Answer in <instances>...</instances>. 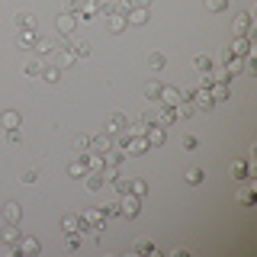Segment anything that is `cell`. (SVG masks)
Wrapping results in <instances>:
<instances>
[{
	"label": "cell",
	"instance_id": "1",
	"mask_svg": "<svg viewBox=\"0 0 257 257\" xmlns=\"http://www.w3.org/2000/svg\"><path fill=\"white\" fill-rule=\"evenodd\" d=\"M142 212V196H135V193H119V215H125V219H135V215Z\"/></svg>",
	"mask_w": 257,
	"mask_h": 257
},
{
	"label": "cell",
	"instance_id": "2",
	"mask_svg": "<svg viewBox=\"0 0 257 257\" xmlns=\"http://www.w3.org/2000/svg\"><path fill=\"white\" fill-rule=\"evenodd\" d=\"M190 103H196V106H193L196 112H212V109H215V100L209 96V90H203V87L190 93Z\"/></svg>",
	"mask_w": 257,
	"mask_h": 257
},
{
	"label": "cell",
	"instance_id": "3",
	"mask_svg": "<svg viewBox=\"0 0 257 257\" xmlns=\"http://www.w3.org/2000/svg\"><path fill=\"white\" fill-rule=\"evenodd\" d=\"M109 148H116V135L112 132H103L96 139H90V151H96V155H106Z\"/></svg>",
	"mask_w": 257,
	"mask_h": 257
},
{
	"label": "cell",
	"instance_id": "4",
	"mask_svg": "<svg viewBox=\"0 0 257 257\" xmlns=\"http://www.w3.org/2000/svg\"><path fill=\"white\" fill-rule=\"evenodd\" d=\"M39 251H42V244H39V241H36V238H26V235H23V238H20V244H13V254H16V257H23V254H29V257H36Z\"/></svg>",
	"mask_w": 257,
	"mask_h": 257
},
{
	"label": "cell",
	"instance_id": "5",
	"mask_svg": "<svg viewBox=\"0 0 257 257\" xmlns=\"http://www.w3.org/2000/svg\"><path fill=\"white\" fill-rule=\"evenodd\" d=\"M125 128H128V116H125V112H112V116L106 119V132L119 135V132H125Z\"/></svg>",
	"mask_w": 257,
	"mask_h": 257
},
{
	"label": "cell",
	"instance_id": "6",
	"mask_svg": "<svg viewBox=\"0 0 257 257\" xmlns=\"http://www.w3.org/2000/svg\"><path fill=\"white\" fill-rule=\"evenodd\" d=\"M225 71H228V77H235L241 71H247V61L241 55H225Z\"/></svg>",
	"mask_w": 257,
	"mask_h": 257
},
{
	"label": "cell",
	"instance_id": "7",
	"mask_svg": "<svg viewBox=\"0 0 257 257\" xmlns=\"http://www.w3.org/2000/svg\"><path fill=\"white\" fill-rule=\"evenodd\" d=\"M145 139H148V145H151V148H161V145L167 142V132H164V125H148Z\"/></svg>",
	"mask_w": 257,
	"mask_h": 257
},
{
	"label": "cell",
	"instance_id": "8",
	"mask_svg": "<svg viewBox=\"0 0 257 257\" xmlns=\"http://www.w3.org/2000/svg\"><path fill=\"white\" fill-rule=\"evenodd\" d=\"M20 238H23V231L20 228H16V222H7V228L4 231H0V241H4V244H20Z\"/></svg>",
	"mask_w": 257,
	"mask_h": 257
},
{
	"label": "cell",
	"instance_id": "9",
	"mask_svg": "<svg viewBox=\"0 0 257 257\" xmlns=\"http://www.w3.org/2000/svg\"><path fill=\"white\" fill-rule=\"evenodd\" d=\"M84 180H87V190H90V193H100L103 183H106V177H103V171H87Z\"/></svg>",
	"mask_w": 257,
	"mask_h": 257
},
{
	"label": "cell",
	"instance_id": "10",
	"mask_svg": "<svg viewBox=\"0 0 257 257\" xmlns=\"http://www.w3.org/2000/svg\"><path fill=\"white\" fill-rule=\"evenodd\" d=\"M209 96H212V100H228V96H231L228 80H215V84L209 87Z\"/></svg>",
	"mask_w": 257,
	"mask_h": 257
},
{
	"label": "cell",
	"instance_id": "11",
	"mask_svg": "<svg viewBox=\"0 0 257 257\" xmlns=\"http://www.w3.org/2000/svg\"><path fill=\"white\" fill-rule=\"evenodd\" d=\"M247 52H251V39H244V36H235V39H231L228 55H241V58H244Z\"/></svg>",
	"mask_w": 257,
	"mask_h": 257
},
{
	"label": "cell",
	"instance_id": "12",
	"mask_svg": "<svg viewBox=\"0 0 257 257\" xmlns=\"http://www.w3.org/2000/svg\"><path fill=\"white\" fill-rule=\"evenodd\" d=\"M125 20H128V26H142V23H148V10H145V7H135V4H132V10L125 13Z\"/></svg>",
	"mask_w": 257,
	"mask_h": 257
},
{
	"label": "cell",
	"instance_id": "13",
	"mask_svg": "<svg viewBox=\"0 0 257 257\" xmlns=\"http://www.w3.org/2000/svg\"><path fill=\"white\" fill-rule=\"evenodd\" d=\"M16 42H20V48H36V42H39V32H36V29H20Z\"/></svg>",
	"mask_w": 257,
	"mask_h": 257
},
{
	"label": "cell",
	"instance_id": "14",
	"mask_svg": "<svg viewBox=\"0 0 257 257\" xmlns=\"http://www.w3.org/2000/svg\"><path fill=\"white\" fill-rule=\"evenodd\" d=\"M158 100L167 103V106H177V103H180V90H177V87H161Z\"/></svg>",
	"mask_w": 257,
	"mask_h": 257
},
{
	"label": "cell",
	"instance_id": "15",
	"mask_svg": "<svg viewBox=\"0 0 257 257\" xmlns=\"http://www.w3.org/2000/svg\"><path fill=\"white\" fill-rule=\"evenodd\" d=\"M0 128H20V112H16V109H4V112H0Z\"/></svg>",
	"mask_w": 257,
	"mask_h": 257
},
{
	"label": "cell",
	"instance_id": "16",
	"mask_svg": "<svg viewBox=\"0 0 257 257\" xmlns=\"http://www.w3.org/2000/svg\"><path fill=\"white\" fill-rule=\"evenodd\" d=\"M106 20H109V32H112V36H119V32L128 29V20L122 13H112V16H106Z\"/></svg>",
	"mask_w": 257,
	"mask_h": 257
},
{
	"label": "cell",
	"instance_id": "17",
	"mask_svg": "<svg viewBox=\"0 0 257 257\" xmlns=\"http://www.w3.org/2000/svg\"><path fill=\"white\" fill-rule=\"evenodd\" d=\"M74 26H77V20H74L71 13H61V16H58V32H61V36H71V32H74Z\"/></svg>",
	"mask_w": 257,
	"mask_h": 257
},
{
	"label": "cell",
	"instance_id": "18",
	"mask_svg": "<svg viewBox=\"0 0 257 257\" xmlns=\"http://www.w3.org/2000/svg\"><path fill=\"white\" fill-rule=\"evenodd\" d=\"M55 55H58V68H68V64H74L77 61V55L74 52H71V45H58V52H55Z\"/></svg>",
	"mask_w": 257,
	"mask_h": 257
},
{
	"label": "cell",
	"instance_id": "19",
	"mask_svg": "<svg viewBox=\"0 0 257 257\" xmlns=\"http://www.w3.org/2000/svg\"><path fill=\"white\" fill-rule=\"evenodd\" d=\"M39 77H42L45 84H58V80H61V68H58V64H48V68H42Z\"/></svg>",
	"mask_w": 257,
	"mask_h": 257
},
{
	"label": "cell",
	"instance_id": "20",
	"mask_svg": "<svg viewBox=\"0 0 257 257\" xmlns=\"http://www.w3.org/2000/svg\"><path fill=\"white\" fill-rule=\"evenodd\" d=\"M171 122H177V112H174V106H161L158 109V125H171Z\"/></svg>",
	"mask_w": 257,
	"mask_h": 257
},
{
	"label": "cell",
	"instance_id": "21",
	"mask_svg": "<svg viewBox=\"0 0 257 257\" xmlns=\"http://www.w3.org/2000/svg\"><path fill=\"white\" fill-rule=\"evenodd\" d=\"M16 26H20V29H36V26H39V20H36L32 13L23 10V13H16Z\"/></svg>",
	"mask_w": 257,
	"mask_h": 257
},
{
	"label": "cell",
	"instance_id": "22",
	"mask_svg": "<svg viewBox=\"0 0 257 257\" xmlns=\"http://www.w3.org/2000/svg\"><path fill=\"white\" fill-rule=\"evenodd\" d=\"M235 32H238V36H247V32H251V13H238Z\"/></svg>",
	"mask_w": 257,
	"mask_h": 257
},
{
	"label": "cell",
	"instance_id": "23",
	"mask_svg": "<svg viewBox=\"0 0 257 257\" xmlns=\"http://www.w3.org/2000/svg\"><path fill=\"white\" fill-rule=\"evenodd\" d=\"M4 219H7V222H20V219H23L20 203H7V206H4Z\"/></svg>",
	"mask_w": 257,
	"mask_h": 257
},
{
	"label": "cell",
	"instance_id": "24",
	"mask_svg": "<svg viewBox=\"0 0 257 257\" xmlns=\"http://www.w3.org/2000/svg\"><path fill=\"white\" fill-rule=\"evenodd\" d=\"M87 171H90V167H87V158H84V155H80L74 164L68 167V174H71V177H87Z\"/></svg>",
	"mask_w": 257,
	"mask_h": 257
},
{
	"label": "cell",
	"instance_id": "25",
	"mask_svg": "<svg viewBox=\"0 0 257 257\" xmlns=\"http://www.w3.org/2000/svg\"><path fill=\"white\" fill-rule=\"evenodd\" d=\"M42 68H45L42 61H39V58H32V61L23 64V74H26V77H39V74H42Z\"/></svg>",
	"mask_w": 257,
	"mask_h": 257
},
{
	"label": "cell",
	"instance_id": "26",
	"mask_svg": "<svg viewBox=\"0 0 257 257\" xmlns=\"http://www.w3.org/2000/svg\"><path fill=\"white\" fill-rule=\"evenodd\" d=\"M71 52H74L77 58H87V55H90V42H87V39H74V42H71Z\"/></svg>",
	"mask_w": 257,
	"mask_h": 257
},
{
	"label": "cell",
	"instance_id": "27",
	"mask_svg": "<svg viewBox=\"0 0 257 257\" xmlns=\"http://www.w3.org/2000/svg\"><path fill=\"white\" fill-rule=\"evenodd\" d=\"M164 64H167L164 52H148V68H151V71H161Z\"/></svg>",
	"mask_w": 257,
	"mask_h": 257
},
{
	"label": "cell",
	"instance_id": "28",
	"mask_svg": "<svg viewBox=\"0 0 257 257\" xmlns=\"http://www.w3.org/2000/svg\"><path fill=\"white\" fill-rule=\"evenodd\" d=\"M71 145H74L77 155H87V151H90V135H74V142H71Z\"/></svg>",
	"mask_w": 257,
	"mask_h": 257
},
{
	"label": "cell",
	"instance_id": "29",
	"mask_svg": "<svg viewBox=\"0 0 257 257\" xmlns=\"http://www.w3.org/2000/svg\"><path fill=\"white\" fill-rule=\"evenodd\" d=\"M142 93H145V100H155L158 103V93H161V84L158 80H148V84L142 87Z\"/></svg>",
	"mask_w": 257,
	"mask_h": 257
},
{
	"label": "cell",
	"instance_id": "30",
	"mask_svg": "<svg viewBox=\"0 0 257 257\" xmlns=\"http://www.w3.org/2000/svg\"><path fill=\"white\" fill-rule=\"evenodd\" d=\"M36 48H39V55H42V58H48V55H55V52H58V45H55V42H48V39H39Z\"/></svg>",
	"mask_w": 257,
	"mask_h": 257
},
{
	"label": "cell",
	"instance_id": "31",
	"mask_svg": "<svg viewBox=\"0 0 257 257\" xmlns=\"http://www.w3.org/2000/svg\"><path fill=\"white\" fill-rule=\"evenodd\" d=\"M174 112H177V119H190V116H193V112H196V109L190 106V100H180V103H177V106H174Z\"/></svg>",
	"mask_w": 257,
	"mask_h": 257
},
{
	"label": "cell",
	"instance_id": "32",
	"mask_svg": "<svg viewBox=\"0 0 257 257\" xmlns=\"http://www.w3.org/2000/svg\"><path fill=\"white\" fill-rule=\"evenodd\" d=\"M128 193H135V196H145V193H148V183H145L142 177H135V180H128Z\"/></svg>",
	"mask_w": 257,
	"mask_h": 257
},
{
	"label": "cell",
	"instance_id": "33",
	"mask_svg": "<svg viewBox=\"0 0 257 257\" xmlns=\"http://www.w3.org/2000/svg\"><path fill=\"white\" fill-rule=\"evenodd\" d=\"M80 16H100V0H84V7H80Z\"/></svg>",
	"mask_w": 257,
	"mask_h": 257
},
{
	"label": "cell",
	"instance_id": "34",
	"mask_svg": "<svg viewBox=\"0 0 257 257\" xmlns=\"http://www.w3.org/2000/svg\"><path fill=\"white\" fill-rule=\"evenodd\" d=\"M203 180H206V171H203V167H193V171L187 174V183H190V187H199Z\"/></svg>",
	"mask_w": 257,
	"mask_h": 257
},
{
	"label": "cell",
	"instance_id": "35",
	"mask_svg": "<svg viewBox=\"0 0 257 257\" xmlns=\"http://www.w3.org/2000/svg\"><path fill=\"white\" fill-rule=\"evenodd\" d=\"M193 64H196V71H212V58H209V55H196V58H193Z\"/></svg>",
	"mask_w": 257,
	"mask_h": 257
},
{
	"label": "cell",
	"instance_id": "36",
	"mask_svg": "<svg viewBox=\"0 0 257 257\" xmlns=\"http://www.w3.org/2000/svg\"><path fill=\"white\" fill-rule=\"evenodd\" d=\"M206 10L222 13V10H228V0H206Z\"/></svg>",
	"mask_w": 257,
	"mask_h": 257
},
{
	"label": "cell",
	"instance_id": "37",
	"mask_svg": "<svg viewBox=\"0 0 257 257\" xmlns=\"http://www.w3.org/2000/svg\"><path fill=\"white\" fill-rule=\"evenodd\" d=\"M142 122L145 125H158V109H145L142 112Z\"/></svg>",
	"mask_w": 257,
	"mask_h": 257
},
{
	"label": "cell",
	"instance_id": "38",
	"mask_svg": "<svg viewBox=\"0 0 257 257\" xmlns=\"http://www.w3.org/2000/svg\"><path fill=\"white\" fill-rule=\"evenodd\" d=\"M61 228L64 231H77V215H64V219H61Z\"/></svg>",
	"mask_w": 257,
	"mask_h": 257
},
{
	"label": "cell",
	"instance_id": "39",
	"mask_svg": "<svg viewBox=\"0 0 257 257\" xmlns=\"http://www.w3.org/2000/svg\"><path fill=\"white\" fill-rule=\"evenodd\" d=\"M100 212L106 215V219H116V215H119V203H106V206L100 209Z\"/></svg>",
	"mask_w": 257,
	"mask_h": 257
},
{
	"label": "cell",
	"instance_id": "40",
	"mask_svg": "<svg viewBox=\"0 0 257 257\" xmlns=\"http://www.w3.org/2000/svg\"><path fill=\"white\" fill-rule=\"evenodd\" d=\"M135 254H155V244H151V241H139V244H135Z\"/></svg>",
	"mask_w": 257,
	"mask_h": 257
},
{
	"label": "cell",
	"instance_id": "41",
	"mask_svg": "<svg viewBox=\"0 0 257 257\" xmlns=\"http://www.w3.org/2000/svg\"><path fill=\"white\" fill-rule=\"evenodd\" d=\"M238 199H241L244 206H254V190H251V187H247V190H241V193H238Z\"/></svg>",
	"mask_w": 257,
	"mask_h": 257
},
{
	"label": "cell",
	"instance_id": "42",
	"mask_svg": "<svg viewBox=\"0 0 257 257\" xmlns=\"http://www.w3.org/2000/svg\"><path fill=\"white\" fill-rule=\"evenodd\" d=\"M231 177H247V167L241 164V161H235V164H231Z\"/></svg>",
	"mask_w": 257,
	"mask_h": 257
},
{
	"label": "cell",
	"instance_id": "43",
	"mask_svg": "<svg viewBox=\"0 0 257 257\" xmlns=\"http://www.w3.org/2000/svg\"><path fill=\"white\" fill-rule=\"evenodd\" d=\"M196 135H183V148H187V151H193V148H196Z\"/></svg>",
	"mask_w": 257,
	"mask_h": 257
},
{
	"label": "cell",
	"instance_id": "44",
	"mask_svg": "<svg viewBox=\"0 0 257 257\" xmlns=\"http://www.w3.org/2000/svg\"><path fill=\"white\" fill-rule=\"evenodd\" d=\"M112 187H116L119 193H125L128 190V180H125V177H116V180H112Z\"/></svg>",
	"mask_w": 257,
	"mask_h": 257
},
{
	"label": "cell",
	"instance_id": "45",
	"mask_svg": "<svg viewBox=\"0 0 257 257\" xmlns=\"http://www.w3.org/2000/svg\"><path fill=\"white\" fill-rule=\"evenodd\" d=\"M20 180H23V183H36V180H39V174H36V171H23Z\"/></svg>",
	"mask_w": 257,
	"mask_h": 257
},
{
	"label": "cell",
	"instance_id": "46",
	"mask_svg": "<svg viewBox=\"0 0 257 257\" xmlns=\"http://www.w3.org/2000/svg\"><path fill=\"white\" fill-rule=\"evenodd\" d=\"M7 142H10V145L20 142V128H7Z\"/></svg>",
	"mask_w": 257,
	"mask_h": 257
},
{
	"label": "cell",
	"instance_id": "47",
	"mask_svg": "<svg viewBox=\"0 0 257 257\" xmlns=\"http://www.w3.org/2000/svg\"><path fill=\"white\" fill-rule=\"evenodd\" d=\"M132 4H135V7H145V10H148V7L155 4V0H132Z\"/></svg>",
	"mask_w": 257,
	"mask_h": 257
}]
</instances>
